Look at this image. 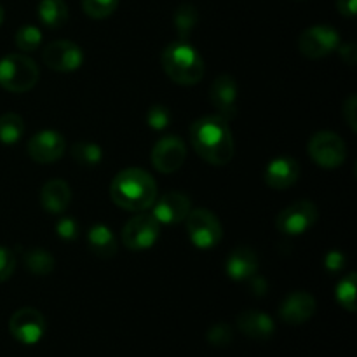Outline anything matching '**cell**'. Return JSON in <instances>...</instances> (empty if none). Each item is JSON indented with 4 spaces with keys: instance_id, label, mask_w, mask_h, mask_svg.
I'll return each instance as SVG.
<instances>
[{
    "instance_id": "cell-1",
    "label": "cell",
    "mask_w": 357,
    "mask_h": 357,
    "mask_svg": "<svg viewBox=\"0 0 357 357\" xmlns=\"http://www.w3.org/2000/svg\"><path fill=\"white\" fill-rule=\"evenodd\" d=\"M190 142L197 155L213 166L229 164L236 150L229 122L220 115L197 119L190 126Z\"/></svg>"
},
{
    "instance_id": "cell-2",
    "label": "cell",
    "mask_w": 357,
    "mask_h": 357,
    "mask_svg": "<svg viewBox=\"0 0 357 357\" xmlns=\"http://www.w3.org/2000/svg\"><path fill=\"white\" fill-rule=\"evenodd\" d=\"M110 197L126 211H146L157 199V183L146 171L128 167L112 180Z\"/></svg>"
},
{
    "instance_id": "cell-3",
    "label": "cell",
    "mask_w": 357,
    "mask_h": 357,
    "mask_svg": "<svg viewBox=\"0 0 357 357\" xmlns=\"http://www.w3.org/2000/svg\"><path fill=\"white\" fill-rule=\"evenodd\" d=\"M164 72L180 86H195L204 77V59L188 40L171 42L160 56Z\"/></svg>"
},
{
    "instance_id": "cell-4",
    "label": "cell",
    "mask_w": 357,
    "mask_h": 357,
    "mask_svg": "<svg viewBox=\"0 0 357 357\" xmlns=\"http://www.w3.org/2000/svg\"><path fill=\"white\" fill-rule=\"evenodd\" d=\"M37 80L38 68L28 56L7 54L0 59V86L9 93H26Z\"/></svg>"
},
{
    "instance_id": "cell-5",
    "label": "cell",
    "mask_w": 357,
    "mask_h": 357,
    "mask_svg": "<svg viewBox=\"0 0 357 357\" xmlns=\"http://www.w3.org/2000/svg\"><path fill=\"white\" fill-rule=\"evenodd\" d=\"M188 239L197 250H213L223 237L220 220L208 209H194L185 218Z\"/></svg>"
},
{
    "instance_id": "cell-6",
    "label": "cell",
    "mask_w": 357,
    "mask_h": 357,
    "mask_svg": "<svg viewBox=\"0 0 357 357\" xmlns=\"http://www.w3.org/2000/svg\"><path fill=\"white\" fill-rule=\"evenodd\" d=\"M319 220V211L312 201H296L282 209L275 218V229L284 236H302Z\"/></svg>"
},
{
    "instance_id": "cell-7",
    "label": "cell",
    "mask_w": 357,
    "mask_h": 357,
    "mask_svg": "<svg viewBox=\"0 0 357 357\" xmlns=\"http://www.w3.org/2000/svg\"><path fill=\"white\" fill-rule=\"evenodd\" d=\"M309 155L317 166L324 169H335L344 164L347 157V146L337 132L321 131L310 138Z\"/></svg>"
},
{
    "instance_id": "cell-8",
    "label": "cell",
    "mask_w": 357,
    "mask_h": 357,
    "mask_svg": "<svg viewBox=\"0 0 357 357\" xmlns=\"http://www.w3.org/2000/svg\"><path fill=\"white\" fill-rule=\"evenodd\" d=\"M160 234V223L152 213H139L129 220L122 229V244L131 251L150 250L157 243Z\"/></svg>"
},
{
    "instance_id": "cell-9",
    "label": "cell",
    "mask_w": 357,
    "mask_h": 357,
    "mask_svg": "<svg viewBox=\"0 0 357 357\" xmlns=\"http://www.w3.org/2000/svg\"><path fill=\"white\" fill-rule=\"evenodd\" d=\"M338 45H340V35L328 24H316V26L307 28L300 35L298 40L300 52L309 59L326 58L328 54L337 51Z\"/></svg>"
},
{
    "instance_id": "cell-10",
    "label": "cell",
    "mask_w": 357,
    "mask_h": 357,
    "mask_svg": "<svg viewBox=\"0 0 357 357\" xmlns=\"http://www.w3.org/2000/svg\"><path fill=\"white\" fill-rule=\"evenodd\" d=\"M45 317L40 310L24 307L16 310L9 321V331L20 344L35 345L45 333Z\"/></svg>"
},
{
    "instance_id": "cell-11",
    "label": "cell",
    "mask_w": 357,
    "mask_h": 357,
    "mask_svg": "<svg viewBox=\"0 0 357 357\" xmlns=\"http://www.w3.org/2000/svg\"><path fill=\"white\" fill-rule=\"evenodd\" d=\"M187 157V146L178 136H164L152 150V164L159 173L169 174L180 169Z\"/></svg>"
},
{
    "instance_id": "cell-12",
    "label": "cell",
    "mask_w": 357,
    "mask_h": 357,
    "mask_svg": "<svg viewBox=\"0 0 357 357\" xmlns=\"http://www.w3.org/2000/svg\"><path fill=\"white\" fill-rule=\"evenodd\" d=\"M45 65L56 72H75L82 66L84 52L77 44L70 40H54L44 49L42 54Z\"/></svg>"
},
{
    "instance_id": "cell-13",
    "label": "cell",
    "mask_w": 357,
    "mask_h": 357,
    "mask_svg": "<svg viewBox=\"0 0 357 357\" xmlns=\"http://www.w3.org/2000/svg\"><path fill=\"white\" fill-rule=\"evenodd\" d=\"M150 209L160 225H174L185 222L188 213L192 211V201L181 192H167L160 197L157 195Z\"/></svg>"
},
{
    "instance_id": "cell-14",
    "label": "cell",
    "mask_w": 357,
    "mask_h": 357,
    "mask_svg": "<svg viewBox=\"0 0 357 357\" xmlns=\"http://www.w3.org/2000/svg\"><path fill=\"white\" fill-rule=\"evenodd\" d=\"M65 138L58 131L45 129V131L31 136V139L28 142V153L35 162L51 164L65 153Z\"/></svg>"
},
{
    "instance_id": "cell-15",
    "label": "cell",
    "mask_w": 357,
    "mask_h": 357,
    "mask_svg": "<svg viewBox=\"0 0 357 357\" xmlns=\"http://www.w3.org/2000/svg\"><path fill=\"white\" fill-rule=\"evenodd\" d=\"M316 310L317 302L310 293L295 291L286 296L281 305H279V317L284 323L298 326V324H303L312 319Z\"/></svg>"
},
{
    "instance_id": "cell-16",
    "label": "cell",
    "mask_w": 357,
    "mask_h": 357,
    "mask_svg": "<svg viewBox=\"0 0 357 357\" xmlns=\"http://www.w3.org/2000/svg\"><path fill=\"white\" fill-rule=\"evenodd\" d=\"M211 105L216 108V115L225 119L227 122L232 121L237 115V84L236 79L230 75H220L213 82L209 91Z\"/></svg>"
},
{
    "instance_id": "cell-17",
    "label": "cell",
    "mask_w": 357,
    "mask_h": 357,
    "mask_svg": "<svg viewBox=\"0 0 357 357\" xmlns=\"http://www.w3.org/2000/svg\"><path fill=\"white\" fill-rule=\"evenodd\" d=\"M265 183L274 190L293 187L300 178V166L293 157H278L271 160L265 169Z\"/></svg>"
},
{
    "instance_id": "cell-18",
    "label": "cell",
    "mask_w": 357,
    "mask_h": 357,
    "mask_svg": "<svg viewBox=\"0 0 357 357\" xmlns=\"http://www.w3.org/2000/svg\"><path fill=\"white\" fill-rule=\"evenodd\" d=\"M227 274L234 281H250L258 272V257L251 248L239 246L227 258Z\"/></svg>"
},
{
    "instance_id": "cell-19",
    "label": "cell",
    "mask_w": 357,
    "mask_h": 357,
    "mask_svg": "<svg viewBox=\"0 0 357 357\" xmlns=\"http://www.w3.org/2000/svg\"><path fill=\"white\" fill-rule=\"evenodd\" d=\"M237 328L243 335L253 340H268L275 333V324L272 317L258 310H248L237 317Z\"/></svg>"
},
{
    "instance_id": "cell-20",
    "label": "cell",
    "mask_w": 357,
    "mask_h": 357,
    "mask_svg": "<svg viewBox=\"0 0 357 357\" xmlns=\"http://www.w3.org/2000/svg\"><path fill=\"white\" fill-rule=\"evenodd\" d=\"M70 201H72V190L65 180H51L42 187L40 204L47 213L59 215L68 208Z\"/></svg>"
},
{
    "instance_id": "cell-21",
    "label": "cell",
    "mask_w": 357,
    "mask_h": 357,
    "mask_svg": "<svg viewBox=\"0 0 357 357\" xmlns=\"http://www.w3.org/2000/svg\"><path fill=\"white\" fill-rule=\"evenodd\" d=\"M87 244L93 255H96L101 260H110L117 253V237L112 232L110 227L103 223H96L87 232Z\"/></svg>"
},
{
    "instance_id": "cell-22",
    "label": "cell",
    "mask_w": 357,
    "mask_h": 357,
    "mask_svg": "<svg viewBox=\"0 0 357 357\" xmlns=\"http://www.w3.org/2000/svg\"><path fill=\"white\" fill-rule=\"evenodd\" d=\"M37 13L42 23L49 28H59L68 20V7L65 0H42Z\"/></svg>"
},
{
    "instance_id": "cell-23",
    "label": "cell",
    "mask_w": 357,
    "mask_h": 357,
    "mask_svg": "<svg viewBox=\"0 0 357 357\" xmlns=\"http://www.w3.org/2000/svg\"><path fill=\"white\" fill-rule=\"evenodd\" d=\"M24 132V122L17 114H3L0 117V142L14 145Z\"/></svg>"
},
{
    "instance_id": "cell-24",
    "label": "cell",
    "mask_w": 357,
    "mask_h": 357,
    "mask_svg": "<svg viewBox=\"0 0 357 357\" xmlns=\"http://www.w3.org/2000/svg\"><path fill=\"white\" fill-rule=\"evenodd\" d=\"M24 264H26V268L31 274L47 275L54 267V258L47 251L40 250V248H33V250H28L24 253Z\"/></svg>"
},
{
    "instance_id": "cell-25",
    "label": "cell",
    "mask_w": 357,
    "mask_h": 357,
    "mask_svg": "<svg viewBox=\"0 0 357 357\" xmlns=\"http://www.w3.org/2000/svg\"><path fill=\"white\" fill-rule=\"evenodd\" d=\"M72 157L77 164H80V166L93 167L101 162V159H103V152H101V149L96 145V143L80 142L73 145Z\"/></svg>"
},
{
    "instance_id": "cell-26",
    "label": "cell",
    "mask_w": 357,
    "mask_h": 357,
    "mask_svg": "<svg viewBox=\"0 0 357 357\" xmlns=\"http://www.w3.org/2000/svg\"><path fill=\"white\" fill-rule=\"evenodd\" d=\"M195 24H197V10H195V7L190 6V3H183V6L178 7L176 13H174V28H176L180 38L187 40Z\"/></svg>"
},
{
    "instance_id": "cell-27",
    "label": "cell",
    "mask_w": 357,
    "mask_h": 357,
    "mask_svg": "<svg viewBox=\"0 0 357 357\" xmlns=\"http://www.w3.org/2000/svg\"><path fill=\"white\" fill-rule=\"evenodd\" d=\"M337 300L345 310L349 312H356V274L345 275L337 286Z\"/></svg>"
},
{
    "instance_id": "cell-28",
    "label": "cell",
    "mask_w": 357,
    "mask_h": 357,
    "mask_svg": "<svg viewBox=\"0 0 357 357\" xmlns=\"http://www.w3.org/2000/svg\"><path fill=\"white\" fill-rule=\"evenodd\" d=\"M42 42V31L33 24H24L17 30L16 33V45L20 51L31 52L40 45Z\"/></svg>"
},
{
    "instance_id": "cell-29",
    "label": "cell",
    "mask_w": 357,
    "mask_h": 357,
    "mask_svg": "<svg viewBox=\"0 0 357 357\" xmlns=\"http://www.w3.org/2000/svg\"><path fill=\"white\" fill-rule=\"evenodd\" d=\"M119 0H82V9L93 20H105L117 9Z\"/></svg>"
},
{
    "instance_id": "cell-30",
    "label": "cell",
    "mask_w": 357,
    "mask_h": 357,
    "mask_svg": "<svg viewBox=\"0 0 357 357\" xmlns=\"http://www.w3.org/2000/svg\"><path fill=\"white\" fill-rule=\"evenodd\" d=\"M169 110H167V107H162V105H155V107L150 108L149 114H146V122H149L150 128L155 129V131L167 128V126H169Z\"/></svg>"
},
{
    "instance_id": "cell-31",
    "label": "cell",
    "mask_w": 357,
    "mask_h": 357,
    "mask_svg": "<svg viewBox=\"0 0 357 357\" xmlns=\"http://www.w3.org/2000/svg\"><path fill=\"white\" fill-rule=\"evenodd\" d=\"M208 340L209 344L215 345V347H223V345H229L230 342L234 340V333L232 330H230V326L220 323L215 324V326L208 331Z\"/></svg>"
},
{
    "instance_id": "cell-32",
    "label": "cell",
    "mask_w": 357,
    "mask_h": 357,
    "mask_svg": "<svg viewBox=\"0 0 357 357\" xmlns=\"http://www.w3.org/2000/svg\"><path fill=\"white\" fill-rule=\"evenodd\" d=\"M14 268H16V257L10 250L0 246V282L10 279V275L14 274Z\"/></svg>"
},
{
    "instance_id": "cell-33",
    "label": "cell",
    "mask_w": 357,
    "mask_h": 357,
    "mask_svg": "<svg viewBox=\"0 0 357 357\" xmlns=\"http://www.w3.org/2000/svg\"><path fill=\"white\" fill-rule=\"evenodd\" d=\"M56 234H58L59 239L73 241L79 236V225L73 218L65 216V218H59L58 223H56Z\"/></svg>"
},
{
    "instance_id": "cell-34",
    "label": "cell",
    "mask_w": 357,
    "mask_h": 357,
    "mask_svg": "<svg viewBox=\"0 0 357 357\" xmlns=\"http://www.w3.org/2000/svg\"><path fill=\"white\" fill-rule=\"evenodd\" d=\"M356 108H357V100L354 94H351V96L345 100L344 103V117L345 121H347V124L351 126L352 131H356L357 126H356Z\"/></svg>"
},
{
    "instance_id": "cell-35",
    "label": "cell",
    "mask_w": 357,
    "mask_h": 357,
    "mask_svg": "<svg viewBox=\"0 0 357 357\" xmlns=\"http://www.w3.org/2000/svg\"><path fill=\"white\" fill-rule=\"evenodd\" d=\"M324 265H326L328 271L338 272L345 267V257L340 253V251H330V253L326 255Z\"/></svg>"
},
{
    "instance_id": "cell-36",
    "label": "cell",
    "mask_w": 357,
    "mask_h": 357,
    "mask_svg": "<svg viewBox=\"0 0 357 357\" xmlns=\"http://www.w3.org/2000/svg\"><path fill=\"white\" fill-rule=\"evenodd\" d=\"M337 7L342 16L354 17L357 9V0H337Z\"/></svg>"
},
{
    "instance_id": "cell-37",
    "label": "cell",
    "mask_w": 357,
    "mask_h": 357,
    "mask_svg": "<svg viewBox=\"0 0 357 357\" xmlns=\"http://www.w3.org/2000/svg\"><path fill=\"white\" fill-rule=\"evenodd\" d=\"M356 45L354 44H347L342 47V58L349 63V65H354L356 63Z\"/></svg>"
},
{
    "instance_id": "cell-38",
    "label": "cell",
    "mask_w": 357,
    "mask_h": 357,
    "mask_svg": "<svg viewBox=\"0 0 357 357\" xmlns=\"http://www.w3.org/2000/svg\"><path fill=\"white\" fill-rule=\"evenodd\" d=\"M2 21H3V9L2 6H0V24H2Z\"/></svg>"
}]
</instances>
